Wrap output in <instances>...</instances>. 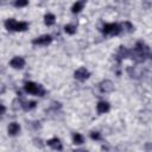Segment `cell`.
<instances>
[{
    "mask_svg": "<svg viewBox=\"0 0 152 152\" xmlns=\"http://www.w3.org/2000/svg\"><path fill=\"white\" fill-rule=\"evenodd\" d=\"M128 57H131L132 59H134L135 62H144L147 57L151 58V53L148 52V48L142 43V42H138L135 44V46L133 48V50H129V55Z\"/></svg>",
    "mask_w": 152,
    "mask_h": 152,
    "instance_id": "obj_1",
    "label": "cell"
},
{
    "mask_svg": "<svg viewBox=\"0 0 152 152\" xmlns=\"http://www.w3.org/2000/svg\"><path fill=\"white\" fill-rule=\"evenodd\" d=\"M5 26L7 30H12V31H25L28 27V24L26 21H17L14 19H7L5 21Z\"/></svg>",
    "mask_w": 152,
    "mask_h": 152,
    "instance_id": "obj_2",
    "label": "cell"
},
{
    "mask_svg": "<svg viewBox=\"0 0 152 152\" xmlns=\"http://www.w3.org/2000/svg\"><path fill=\"white\" fill-rule=\"evenodd\" d=\"M25 90L28 93V94H33V95H39V96H43L45 94V90L42 86L39 84H36L33 82H26L25 83Z\"/></svg>",
    "mask_w": 152,
    "mask_h": 152,
    "instance_id": "obj_3",
    "label": "cell"
},
{
    "mask_svg": "<svg viewBox=\"0 0 152 152\" xmlns=\"http://www.w3.org/2000/svg\"><path fill=\"white\" fill-rule=\"evenodd\" d=\"M121 26L119 24H115V23H110V24H104L103 27H102V32L104 34H119L121 32Z\"/></svg>",
    "mask_w": 152,
    "mask_h": 152,
    "instance_id": "obj_4",
    "label": "cell"
},
{
    "mask_svg": "<svg viewBox=\"0 0 152 152\" xmlns=\"http://www.w3.org/2000/svg\"><path fill=\"white\" fill-rule=\"evenodd\" d=\"M74 76H75V78H77L78 81H84V80H87V78L90 76V74H89V71H88L86 68H80V69H77V70L75 71Z\"/></svg>",
    "mask_w": 152,
    "mask_h": 152,
    "instance_id": "obj_5",
    "label": "cell"
},
{
    "mask_svg": "<svg viewBox=\"0 0 152 152\" xmlns=\"http://www.w3.org/2000/svg\"><path fill=\"white\" fill-rule=\"evenodd\" d=\"M51 40H52L51 36H49V34H44V36H40V37H38V38L33 39V40H32V44L48 45V44H50V43H51Z\"/></svg>",
    "mask_w": 152,
    "mask_h": 152,
    "instance_id": "obj_6",
    "label": "cell"
},
{
    "mask_svg": "<svg viewBox=\"0 0 152 152\" xmlns=\"http://www.w3.org/2000/svg\"><path fill=\"white\" fill-rule=\"evenodd\" d=\"M10 65H11L12 68H14V69H21V68H24V65H25V61H24L23 57L17 56V57H14V58L11 59Z\"/></svg>",
    "mask_w": 152,
    "mask_h": 152,
    "instance_id": "obj_7",
    "label": "cell"
},
{
    "mask_svg": "<svg viewBox=\"0 0 152 152\" xmlns=\"http://www.w3.org/2000/svg\"><path fill=\"white\" fill-rule=\"evenodd\" d=\"M48 145H49L51 148L56 150V151H62V150H63L62 142L59 141V139H58V138H52V139L48 140Z\"/></svg>",
    "mask_w": 152,
    "mask_h": 152,
    "instance_id": "obj_8",
    "label": "cell"
},
{
    "mask_svg": "<svg viewBox=\"0 0 152 152\" xmlns=\"http://www.w3.org/2000/svg\"><path fill=\"white\" fill-rule=\"evenodd\" d=\"M100 88H101V90L104 91V93H110V91H113L114 86H113V83H112L109 80H106V81H102V82L100 83Z\"/></svg>",
    "mask_w": 152,
    "mask_h": 152,
    "instance_id": "obj_9",
    "label": "cell"
},
{
    "mask_svg": "<svg viewBox=\"0 0 152 152\" xmlns=\"http://www.w3.org/2000/svg\"><path fill=\"white\" fill-rule=\"evenodd\" d=\"M96 109H97V113H100V114L107 113V112L109 110V104H108L107 102H104V101H101V102L97 103Z\"/></svg>",
    "mask_w": 152,
    "mask_h": 152,
    "instance_id": "obj_10",
    "label": "cell"
},
{
    "mask_svg": "<svg viewBox=\"0 0 152 152\" xmlns=\"http://www.w3.org/2000/svg\"><path fill=\"white\" fill-rule=\"evenodd\" d=\"M19 131H20V126L17 122L10 124V126H8V134L10 135H15L19 133Z\"/></svg>",
    "mask_w": 152,
    "mask_h": 152,
    "instance_id": "obj_11",
    "label": "cell"
},
{
    "mask_svg": "<svg viewBox=\"0 0 152 152\" xmlns=\"http://www.w3.org/2000/svg\"><path fill=\"white\" fill-rule=\"evenodd\" d=\"M55 19H56V17H55L52 13H48V14H45V17H44V21H45V24H46L48 26L53 25V24H55Z\"/></svg>",
    "mask_w": 152,
    "mask_h": 152,
    "instance_id": "obj_12",
    "label": "cell"
},
{
    "mask_svg": "<svg viewBox=\"0 0 152 152\" xmlns=\"http://www.w3.org/2000/svg\"><path fill=\"white\" fill-rule=\"evenodd\" d=\"M83 6H84V1H77V2H75V4L72 5L71 11H72L74 13H77V12H80V11L83 8Z\"/></svg>",
    "mask_w": 152,
    "mask_h": 152,
    "instance_id": "obj_13",
    "label": "cell"
},
{
    "mask_svg": "<svg viewBox=\"0 0 152 152\" xmlns=\"http://www.w3.org/2000/svg\"><path fill=\"white\" fill-rule=\"evenodd\" d=\"M21 107L25 109V110H30L32 108L36 107V102L34 101H30V102H21Z\"/></svg>",
    "mask_w": 152,
    "mask_h": 152,
    "instance_id": "obj_14",
    "label": "cell"
},
{
    "mask_svg": "<svg viewBox=\"0 0 152 152\" xmlns=\"http://www.w3.org/2000/svg\"><path fill=\"white\" fill-rule=\"evenodd\" d=\"M72 140H74V144L80 145V144L83 142V137H82L80 133H75V134L72 135Z\"/></svg>",
    "mask_w": 152,
    "mask_h": 152,
    "instance_id": "obj_15",
    "label": "cell"
},
{
    "mask_svg": "<svg viewBox=\"0 0 152 152\" xmlns=\"http://www.w3.org/2000/svg\"><path fill=\"white\" fill-rule=\"evenodd\" d=\"M64 31L66 33H69V34H74L76 32V27L74 25H65L64 26Z\"/></svg>",
    "mask_w": 152,
    "mask_h": 152,
    "instance_id": "obj_16",
    "label": "cell"
},
{
    "mask_svg": "<svg viewBox=\"0 0 152 152\" xmlns=\"http://www.w3.org/2000/svg\"><path fill=\"white\" fill-rule=\"evenodd\" d=\"M28 2L26 1V0H20V1H15L14 2V5L17 6V7H23V6H26Z\"/></svg>",
    "mask_w": 152,
    "mask_h": 152,
    "instance_id": "obj_17",
    "label": "cell"
},
{
    "mask_svg": "<svg viewBox=\"0 0 152 152\" xmlns=\"http://www.w3.org/2000/svg\"><path fill=\"white\" fill-rule=\"evenodd\" d=\"M90 137H91V139H95V140H99L100 139V134L97 132H91Z\"/></svg>",
    "mask_w": 152,
    "mask_h": 152,
    "instance_id": "obj_18",
    "label": "cell"
},
{
    "mask_svg": "<svg viewBox=\"0 0 152 152\" xmlns=\"http://www.w3.org/2000/svg\"><path fill=\"white\" fill-rule=\"evenodd\" d=\"M72 152H88V151H86V150H74Z\"/></svg>",
    "mask_w": 152,
    "mask_h": 152,
    "instance_id": "obj_19",
    "label": "cell"
},
{
    "mask_svg": "<svg viewBox=\"0 0 152 152\" xmlns=\"http://www.w3.org/2000/svg\"><path fill=\"white\" fill-rule=\"evenodd\" d=\"M4 113H5V106L1 104V114H4Z\"/></svg>",
    "mask_w": 152,
    "mask_h": 152,
    "instance_id": "obj_20",
    "label": "cell"
}]
</instances>
